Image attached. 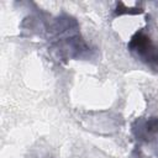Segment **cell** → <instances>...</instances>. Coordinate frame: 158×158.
<instances>
[{"label":"cell","mask_w":158,"mask_h":158,"mask_svg":"<svg viewBox=\"0 0 158 158\" xmlns=\"http://www.w3.org/2000/svg\"><path fill=\"white\" fill-rule=\"evenodd\" d=\"M130 48L132 52L137 54V57L141 60L158 69V48L152 44V42L147 36L142 33H137L132 38L130 43Z\"/></svg>","instance_id":"cell-1"}]
</instances>
